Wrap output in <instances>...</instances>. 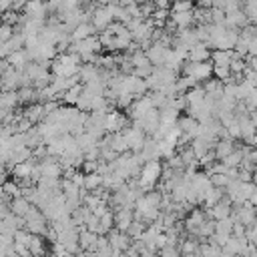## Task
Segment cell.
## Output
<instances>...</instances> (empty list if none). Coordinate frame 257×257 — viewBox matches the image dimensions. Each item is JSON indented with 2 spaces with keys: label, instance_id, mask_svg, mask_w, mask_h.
I'll list each match as a JSON object with an SVG mask.
<instances>
[{
  "label": "cell",
  "instance_id": "8fae6325",
  "mask_svg": "<svg viewBox=\"0 0 257 257\" xmlns=\"http://www.w3.org/2000/svg\"><path fill=\"white\" fill-rule=\"evenodd\" d=\"M247 6H251V8H257V0H253V2H247Z\"/></svg>",
  "mask_w": 257,
  "mask_h": 257
},
{
  "label": "cell",
  "instance_id": "6da1fadb",
  "mask_svg": "<svg viewBox=\"0 0 257 257\" xmlns=\"http://www.w3.org/2000/svg\"><path fill=\"white\" fill-rule=\"evenodd\" d=\"M235 56H237L235 50H217V52H213V62H215V66H229Z\"/></svg>",
  "mask_w": 257,
  "mask_h": 257
},
{
  "label": "cell",
  "instance_id": "3957f363",
  "mask_svg": "<svg viewBox=\"0 0 257 257\" xmlns=\"http://www.w3.org/2000/svg\"><path fill=\"white\" fill-rule=\"evenodd\" d=\"M235 151V145H233V141H221L219 145H217V157L219 159H225V157H229L231 153Z\"/></svg>",
  "mask_w": 257,
  "mask_h": 257
},
{
  "label": "cell",
  "instance_id": "ba28073f",
  "mask_svg": "<svg viewBox=\"0 0 257 257\" xmlns=\"http://www.w3.org/2000/svg\"><path fill=\"white\" fill-rule=\"evenodd\" d=\"M247 116H249V120H251V124H253V126L257 128V110H251V112H249Z\"/></svg>",
  "mask_w": 257,
  "mask_h": 257
},
{
  "label": "cell",
  "instance_id": "5b68a950",
  "mask_svg": "<svg viewBox=\"0 0 257 257\" xmlns=\"http://www.w3.org/2000/svg\"><path fill=\"white\" fill-rule=\"evenodd\" d=\"M207 56H209V52H207L203 46H197V48H193V52H191V58H193L195 62H203Z\"/></svg>",
  "mask_w": 257,
  "mask_h": 257
},
{
  "label": "cell",
  "instance_id": "9c48e42d",
  "mask_svg": "<svg viewBox=\"0 0 257 257\" xmlns=\"http://www.w3.org/2000/svg\"><path fill=\"white\" fill-rule=\"evenodd\" d=\"M249 159H251V163H253V165H257V147H255V149H251Z\"/></svg>",
  "mask_w": 257,
  "mask_h": 257
},
{
  "label": "cell",
  "instance_id": "7a4b0ae2",
  "mask_svg": "<svg viewBox=\"0 0 257 257\" xmlns=\"http://www.w3.org/2000/svg\"><path fill=\"white\" fill-rule=\"evenodd\" d=\"M211 70H213V66L209 62H195L193 68H191L193 78H207L211 74Z\"/></svg>",
  "mask_w": 257,
  "mask_h": 257
},
{
  "label": "cell",
  "instance_id": "52a82bcc",
  "mask_svg": "<svg viewBox=\"0 0 257 257\" xmlns=\"http://www.w3.org/2000/svg\"><path fill=\"white\" fill-rule=\"evenodd\" d=\"M96 183H100V179H98L96 175H90V177L86 179V185H88V187H94Z\"/></svg>",
  "mask_w": 257,
  "mask_h": 257
},
{
  "label": "cell",
  "instance_id": "8992f818",
  "mask_svg": "<svg viewBox=\"0 0 257 257\" xmlns=\"http://www.w3.org/2000/svg\"><path fill=\"white\" fill-rule=\"evenodd\" d=\"M229 177L227 175H223V173H217V175H213V185H217V187H227L229 185Z\"/></svg>",
  "mask_w": 257,
  "mask_h": 257
},
{
  "label": "cell",
  "instance_id": "30bf717a",
  "mask_svg": "<svg viewBox=\"0 0 257 257\" xmlns=\"http://www.w3.org/2000/svg\"><path fill=\"white\" fill-rule=\"evenodd\" d=\"M251 177H253V185L257 183V165H255V169H253V173H251Z\"/></svg>",
  "mask_w": 257,
  "mask_h": 257
},
{
  "label": "cell",
  "instance_id": "277c9868",
  "mask_svg": "<svg viewBox=\"0 0 257 257\" xmlns=\"http://www.w3.org/2000/svg\"><path fill=\"white\" fill-rule=\"evenodd\" d=\"M213 215L221 221V219H227V217H231V205L229 203H225V201H221V203H217L215 205V211H213Z\"/></svg>",
  "mask_w": 257,
  "mask_h": 257
}]
</instances>
